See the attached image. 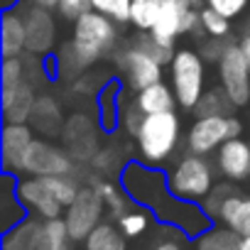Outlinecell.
I'll return each instance as SVG.
<instances>
[{
    "mask_svg": "<svg viewBox=\"0 0 250 250\" xmlns=\"http://www.w3.org/2000/svg\"><path fill=\"white\" fill-rule=\"evenodd\" d=\"M118 22L98 10H88L74 20L71 42L62 49L57 59V71L66 76H76L101 57L110 54L118 44Z\"/></svg>",
    "mask_w": 250,
    "mask_h": 250,
    "instance_id": "6da1fadb",
    "label": "cell"
},
{
    "mask_svg": "<svg viewBox=\"0 0 250 250\" xmlns=\"http://www.w3.org/2000/svg\"><path fill=\"white\" fill-rule=\"evenodd\" d=\"M179 135H182V123L174 110L145 115L140 130L135 135L140 160L150 167L167 162L179 145Z\"/></svg>",
    "mask_w": 250,
    "mask_h": 250,
    "instance_id": "7a4b0ae2",
    "label": "cell"
},
{
    "mask_svg": "<svg viewBox=\"0 0 250 250\" xmlns=\"http://www.w3.org/2000/svg\"><path fill=\"white\" fill-rule=\"evenodd\" d=\"M169 76L179 108L194 110L206 91V59L194 49H177L169 64Z\"/></svg>",
    "mask_w": 250,
    "mask_h": 250,
    "instance_id": "3957f363",
    "label": "cell"
},
{
    "mask_svg": "<svg viewBox=\"0 0 250 250\" xmlns=\"http://www.w3.org/2000/svg\"><path fill=\"white\" fill-rule=\"evenodd\" d=\"M167 187L177 199L184 201H204L213 184V167L204 155H184L167 174Z\"/></svg>",
    "mask_w": 250,
    "mask_h": 250,
    "instance_id": "277c9868",
    "label": "cell"
},
{
    "mask_svg": "<svg viewBox=\"0 0 250 250\" xmlns=\"http://www.w3.org/2000/svg\"><path fill=\"white\" fill-rule=\"evenodd\" d=\"M243 135V123L235 115H204L191 123L187 133V150L194 155H211L226 140Z\"/></svg>",
    "mask_w": 250,
    "mask_h": 250,
    "instance_id": "5b68a950",
    "label": "cell"
},
{
    "mask_svg": "<svg viewBox=\"0 0 250 250\" xmlns=\"http://www.w3.org/2000/svg\"><path fill=\"white\" fill-rule=\"evenodd\" d=\"M115 64L123 74V81L133 93L162 81L165 74V64H160L147 49H143L138 42H133L130 47L120 49V54L115 57Z\"/></svg>",
    "mask_w": 250,
    "mask_h": 250,
    "instance_id": "8992f818",
    "label": "cell"
},
{
    "mask_svg": "<svg viewBox=\"0 0 250 250\" xmlns=\"http://www.w3.org/2000/svg\"><path fill=\"white\" fill-rule=\"evenodd\" d=\"M218 66V81L230 96L235 108H243L250 103V62L240 42H230L226 54L221 57Z\"/></svg>",
    "mask_w": 250,
    "mask_h": 250,
    "instance_id": "52a82bcc",
    "label": "cell"
},
{
    "mask_svg": "<svg viewBox=\"0 0 250 250\" xmlns=\"http://www.w3.org/2000/svg\"><path fill=\"white\" fill-rule=\"evenodd\" d=\"M103 208H105V204H103L101 194L96 191V187H81V191L66 206V213H64L71 240H86L88 233L101 223Z\"/></svg>",
    "mask_w": 250,
    "mask_h": 250,
    "instance_id": "ba28073f",
    "label": "cell"
},
{
    "mask_svg": "<svg viewBox=\"0 0 250 250\" xmlns=\"http://www.w3.org/2000/svg\"><path fill=\"white\" fill-rule=\"evenodd\" d=\"M74 169V157L69 150L35 138L25 160H22V172L32 177H52V174H71Z\"/></svg>",
    "mask_w": 250,
    "mask_h": 250,
    "instance_id": "9c48e42d",
    "label": "cell"
},
{
    "mask_svg": "<svg viewBox=\"0 0 250 250\" xmlns=\"http://www.w3.org/2000/svg\"><path fill=\"white\" fill-rule=\"evenodd\" d=\"M15 199H18L32 216L44 218V221L59 218L62 211H66V208L57 201V196L52 194V189L47 187L44 177H27V179L18 182V187H15Z\"/></svg>",
    "mask_w": 250,
    "mask_h": 250,
    "instance_id": "30bf717a",
    "label": "cell"
},
{
    "mask_svg": "<svg viewBox=\"0 0 250 250\" xmlns=\"http://www.w3.org/2000/svg\"><path fill=\"white\" fill-rule=\"evenodd\" d=\"M35 140V130L27 123H5L0 135V162L8 174L22 172V160Z\"/></svg>",
    "mask_w": 250,
    "mask_h": 250,
    "instance_id": "8fae6325",
    "label": "cell"
},
{
    "mask_svg": "<svg viewBox=\"0 0 250 250\" xmlns=\"http://www.w3.org/2000/svg\"><path fill=\"white\" fill-rule=\"evenodd\" d=\"M27 25V52L37 57H47L57 44V20L47 8L30 5V10L22 13Z\"/></svg>",
    "mask_w": 250,
    "mask_h": 250,
    "instance_id": "7c38bea8",
    "label": "cell"
},
{
    "mask_svg": "<svg viewBox=\"0 0 250 250\" xmlns=\"http://www.w3.org/2000/svg\"><path fill=\"white\" fill-rule=\"evenodd\" d=\"M218 172L228 182H243L250 177V143L243 138H230L216 150Z\"/></svg>",
    "mask_w": 250,
    "mask_h": 250,
    "instance_id": "4fadbf2b",
    "label": "cell"
},
{
    "mask_svg": "<svg viewBox=\"0 0 250 250\" xmlns=\"http://www.w3.org/2000/svg\"><path fill=\"white\" fill-rule=\"evenodd\" d=\"M0 103H3V118L5 123H30V115L35 110L37 96L32 81H20L13 86H3L0 91Z\"/></svg>",
    "mask_w": 250,
    "mask_h": 250,
    "instance_id": "5bb4252c",
    "label": "cell"
},
{
    "mask_svg": "<svg viewBox=\"0 0 250 250\" xmlns=\"http://www.w3.org/2000/svg\"><path fill=\"white\" fill-rule=\"evenodd\" d=\"M0 52H3V59L22 57L27 52L25 15L20 10H15V8L3 10V18H0Z\"/></svg>",
    "mask_w": 250,
    "mask_h": 250,
    "instance_id": "9a60e30c",
    "label": "cell"
},
{
    "mask_svg": "<svg viewBox=\"0 0 250 250\" xmlns=\"http://www.w3.org/2000/svg\"><path fill=\"white\" fill-rule=\"evenodd\" d=\"M30 125L32 130H37L40 135H47V138H57L64 128V118H62V108L59 103L52 98V96H40L37 103H35V110L30 115Z\"/></svg>",
    "mask_w": 250,
    "mask_h": 250,
    "instance_id": "2e32d148",
    "label": "cell"
},
{
    "mask_svg": "<svg viewBox=\"0 0 250 250\" xmlns=\"http://www.w3.org/2000/svg\"><path fill=\"white\" fill-rule=\"evenodd\" d=\"M135 101H138V105L145 110V115L167 113V110H174V105H179L172 83H165V81H157V83H152V86L138 91V93H135Z\"/></svg>",
    "mask_w": 250,
    "mask_h": 250,
    "instance_id": "e0dca14e",
    "label": "cell"
},
{
    "mask_svg": "<svg viewBox=\"0 0 250 250\" xmlns=\"http://www.w3.org/2000/svg\"><path fill=\"white\" fill-rule=\"evenodd\" d=\"M221 221L238 235H250V196H240L238 191L230 194L221 208Z\"/></svg>",
    "mask_w": 250,
    "mask_h": 250,
    "instance_id": "ac0fdd59",
    "label": "cell"
},
{
    "mask_svg": "<svg viewBox=\"0 0 250 250\" xmlns=\"http://www.w3.org/2000/svg\"><path fill=\"white\" fill-rule=\"evenodd\" d=\"M69 228H66V221L59 216V218H49L42 223V230L32 245V250H69Z\"/></svg>",
    "mask_w": 250,
    "mask_h": 250,
    "instance_id": "d6986e66",
    "label": "cell"
},
{
    "mask_svg": "<svg viewBox=\"0 0 250 250\" xmlns=\"http://www.w3.org/2000/svg\"><path fill=\"white\" fill-rule=\"evenodd\" d=\"M196 250H243V235L233 228H206L196 238Z\"/></svg>",
    "mask_w": 250,
    "mask_h": 250,
    "instance_id": "ffe728a7",
    "label": "cell"
},
{
    "mask_svg": "<svg viewBox=\"0 0 250 250\" xmlns=\"http://www.w3.org/2000/svg\"><path fill=\"white\" fill-rule=\"evenodd\" d=\"M125 235L120 230V226L115 228L113 223H98L88 238L83 240L86 250H125Z\"/></svg>",
    "mask_w": 250,
    "mask_h": 250,
    "instance_id": "44dd1931",
    "label": "cell"
},
{
    "mask_svg": "<svg viewBox=\"0 0 250 250\" xmlns=\"http://www.w3.org/2000/svg\"><path fill=\"white\" fill-rule=\"evenodd\" d=\"M40 230H42V223H40L37 216L13 226L3 238V250H32Z\"/></svg>",
    "mask_w": 250,
    "mask_h": 250,
    "instance_id": "7402d4cb",
    "label": "cell"
},
{
    "mask_svg": "<svg viewBox=\"0 0 250 250\" xmlns=\"http://www.w3.org/2000/svg\"><path fill=\"white\" fill-rule=\"evenodd\" d=\"M196 118H204V115H230L235 110L230 96L226 93L223 86H211L204 91L201 101L196 103Z\"/></svg>",
    "mask_w": 250,
    "mask_h": 250,
    "instance_id": "603a6c76",
    "label": "cell"
},
{
    "mask_svg": "<svg viewBox=\"0 0 250 250\" xmlns=\"http://www.w3.org/2000/svg\"><path fill=\"white\" fill-rule=\"evenodd\" d=\"M182 18H184V8H174V5H165L160 10V18L155 22V27L150 30L157 40L165 42H177V37L182 35Z\"/></svg>",
    "mask_w": 250,
    "mask_h": 250,
    "instance_id": "cb8c5ba5",
    "label": "cell"
},
{
    "mask_svg": "<svg viewBox=\"0 0 250 250\" xmlns=\"http://www.w3.org/2000/svg\"><path fill=\"white\" fill-rule=\"evenodd\" d=\"M162 0H133L130 3V25L138 32H150L160 18Z\"/></svg>",
    "mask_w": 250,
    "mask_h": 250,
    "instance_id": "d4e9b609",
    "label": "cell"
},
{
    "mask_svg": "<svg viewBox=\"0 0 250 250\" xmlns=\"http://www.w3.org/2000/svg\"><path fill=\"white\" fill-rule=\"evenodd\" d=\"M93 187H96V191L101 194V199H103V204H105V208H108L113 216L120 218L125 211H128V196L123 194L120 187H115L113 182H105V179L93 182Z\"/></svg>",
    "mask_w": 250,
    "mask_h": 250,
    "instance_id": "484cf974",
    "label": "cell"
},
{
    "mask_svg": "<svg viewBox=\"0 0 250 250\" xmlns=\"http://www.w3.org/2000/svg\"><path fill=\"white\" fill-rule=\"evenodd\" d=\"M135 42L143 47V49H147L160 64H165V66H169L172 64V59H174V54H177V49H174V42H165V40H157L152 32H140L138 37H135Z\"/></svg>",
    "mask_w": 250,
    "mask_h": 250,
    "instance_id": "4316f807",
    "label": "cell"
},
{
    "mask_svg": "<svg viewBox=\"0 0 250 250\" xmlns=\"http://www.w3.org/2000/svg\"><path fill=\"white\" fill-rule=\"evenodd\" d=\"M44 182H47V187L52 189V194L57 196V201L66 208L74 199H76V194L81 191V187L76 184V179L71 177V174H52V177H44Z\"/></svg>",
    "mask_w": 250,
    "mask_h": 250,
    "instance_id": "83f0119b",
    "label": "cell"
},
{
    "mask_svg": "<svg viewBox=\"0 0 250 250\" xmlns=\"http://www.w3.org/2000/svg\"><path fill=\"white\" fill-rule=\"evenodd\" d=\"M115 88H118V83H110L101 93V125L105 130H115L118 125H123V113L118 110V101L110 98Z\"/></svg>",
    "mask_w": 250,
    "mask_h": 250,
    "instance_id": "f1b7e54d",
    "label": "cell"
},
{
    "mask_svg": "<svg viewBox=\"0 0 250 250\" xmlns=\"http://www.w3.org/2000/svg\"><path fill=\"white\" fill-rule=\"evenodd\" d=\"M201 27L206 37H228L230 35V20L211 8H201Z\"/></svg>",
    "mask_w": 250,
    "mask_h": 250,
    "instance_id": "f546056e",
    "label": "cell"
},
{
    "mask_svg": "<svg viewBox=\"0 0 250 250\" xmlns=\"http://www.w3.org/2000/svg\"><path fill=\"white\" fill-rule=\"evenodd\" d=\"M130 3H133V0H91L93 10L108 15L118 25L130 22Z\"/></svg>",
    "mask_w": 250,
    "mask_h": 250,
    "instance_id": "4dcf8cb0",
    "label": "cell"
},
{
    "mask_svg": "<svg viewBox=\"0 0 250 250\" xmlns=\"http://www.w3.org/2000/svg\"><path fill=\"white\" fill-rule=\"evenodd\" d=\"M118 226H120V230L128 235V238H138V235H143V233L147 230L150 216H147V211H143V208L125 211V213L118 218Z\"/></svg>",
    "mask_w": 250,
    "mask_h": 250,
    "instance_id": "1f68e13d",
    "label": "cell"
},
{
    "mask_svg": "<svg viewBox=\"0 0 250 250\" xmlns=\"http://www.w3.org/2000/svg\"><path fill=\"white\" fill-rule=\"evenodd\" d=\"M230 194H235V189H233L230 184H216V187L208 191V196L201 201L204 213H206L211 221L221 218V208H223V204H226V199H228Z\"/></svg>",
    "mask_w": 250,
    "mask_h": 250,
    "instance_id": "d6a6232c",
    "label": "cell"
},
{
    "mask_svg": "<svg viewBox=\"0 0 250 250\" xmlns=\"http://www.w3.org/2000/svg\"><path fill=\"white\" fill-rule=\"evenodd\" d=\"M228 44H230V40H228V37H208L206 42H201L199 54L206 59V64H218V62H221V57L226 54Z\"/></svg>",
    "mask_w": 250,
    "mask_h": 250,
    "instance_id": "836d02e7",
    "label": "cell"
},
{
    "mask_svg": "<svg viewBox=\"0 0 250 250\" xmlns=\"http://www.w3.org/2000/svg\"><path fill=\"white\" fill-rule=\"evenodd\" d=\"M143 120H145V110L138 105V101L133 98L128 105H125V110H123V128L128 130V135H138V130H140V125H143Z\"/></svg>",
    "mask_w": 250,
    "mask_h": 250,
    "instance_id": "e575fe53",
    "label": "cell"
},
{
    "mask_svg": "<svg viewBox=\"0 0 250 250\" xmlns=\"http://www.w3.org/2000/svg\"><path fill=\"white\" fill-rule=\"evenodd\" d=\"M204 5L221 13V15H226L228 20H233L248 8V0H204Z\"/></svg>",
    "mask_w": 250,
    "mask_h": 250,
    "instance_id": "d590c367",
    "label": "cell"
},
{
    "mask_svg": "<svg viewBox=\"0 0 250 250\" xmlns=\"http://www.w3.org/2000/svg\"><path fill=\"white\" fill-rule=\"evenodd\" d=\"M88 10H93L91 0H59V15L66 20H76Z\"/></svg>",
    "mask_w": 250,
    "mask_h": 250,
    "instance_id": "8d00e7d4",
    "label": "cell"
},
{
    "mask_svg": "<svg viewBox=\"0 0 250 250\" xmlns=\"http://www.w3.org/2000/svg\"><path fill=\"white\" fill-rule=\"evenodd\" d=\"M162 3L165 5H174V8H194V3H191V0H162Z\"/></svg>",
    "mask_w": 250,
    "mask_h": 250,
    "instance_id": "74e56055",
    "label": "cell"
},
{
    "mask_svg": "<svg viewBox=\"0 0 250 250\" xmlns=\"http://www.w3.org/2000/svg\"><path fill=\"white\" fill-rule=\"evenodd\" d=\"M32 5H40V8H47V10H52V8H59V0H30Z\"/></svg>",
    "mask_w": 250,
    "mask_h": 250,
    "instance_id": "f35d334b",
    "label": "cell"
},
{
    "mask_svg": "<svg viewBox=\"0 0 250 250\" xmlns=\"http://www.w3.org/2000/svg\"><path fill=\"white\" fill-rule=\"evenodd\" d=\"M152 250H182L177 243H172V240H165V243H160L157 248H152Z\"/></svg>",
    "mask_w": 250,
    "mask_h": 250,
    "instance_id": "ab89813d",
    "label": "cell"
},
{
    "mask_svg": "<svg viewBox=\"0 0 250 250\" xmlns=\"http://www.w3.org/2000/svg\"><path fill=\"white\" fill-rule=\"evenodd\" d=\"M243 49H245V54H248V62H250V25H248V30H245V37H243Z\"/></svg>",
    "mask_w": 250,
    "mask_h": 250,
    "instance_id": "60d3db41",
    "label": "cell"
},
{
    "mask_svg": "<svg viewBox=\"0 0 250 250\" xmlns=\"http://www.w3.org/2000/svg\"><path fill=\"white\" fill-rule=\"evenodd\" d=\"M0 5H3V10H10L18 5V0H0Z\"/></svg>",
    "mask_w": 250,
    "mask_h": 250,
    "instance_id": "b9f144b4",
    "label": "cell"
},
{
    "mask_svg": "<svg viewBox=\"0 0 250 250\" xmlns=\"http://www.w3.org/2000/svg\"><path fill=\"white\" fill-rule=\"evenodd\" d=\"M243 250H250V235L243 238Z\"/></svg>",
    "mask_w": 250,
    "mask_h": 250,
    "instance_id": "7bdbcfd3",
    "label": "cell"
},
{
    "mask_svg": "<svg viewBox=\"0 0 250 250\" xmlns=\"http://www.w3.org/2000/svg\"><path fill=\"white\" fill-rule=\"evenodd\" d=\"M191 3H194V8H201V5H204V0H191Z\"/></svg>",
    "mask_w": 250,
    "mask_h": 250,
    "instance_id": "ee69618b",
    "label": "cell"
}]
</instances>
